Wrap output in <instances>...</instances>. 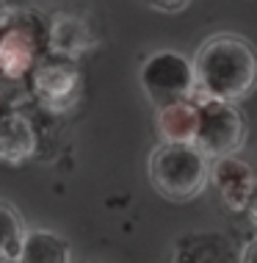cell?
Segmentation results:
<instances>
[{
	"mask_svg": "<svg viewBox=\"0 0 257 263\" xmlns=\"http://www.w3.org/2000/svg\"><path fill=\"white\" fill-rule=\"evenodd\" d=\"M194 69L199 95L238 103L257 86V50L238 33H216L199 45Z\"/></svg>",
	"mask_w": 257,
	"mask_h": 263,
	"instance_id": "cell-1",
	"label": "cell"
},
{
	"mask_svg": "<svg viewBox=\"0 0 257 263\" xmlns=\"http://www.w3.org/2000/svg\"><path fill=\"white\" fill-rule=\"evenodd\" d=\"M147 172L163 200L188 202L210 183V158L194 141H163L149 155Z\"/></svg>",
	"mask_w": 257,
	"mask_h": 263,
	"instance_id": "cell-2",
	"label": "cell"
},
{
	"mask_svg": "<svg viewBox=\"0 0 257 263\" xmlns=\"http://www.w3.org/2000/svg\"><path fill=\"white\" fill-rule=\"evenodd\" d=\"M196 108H199V127L194 144L208 158L235 155L246 144V119L232 100H219V97L202 95Z\"/></svg>",
	"mask_w": 257,
	"mask_h": 263,
	"instance_id": "cell-3",
	"label": "cell"
},
{
	"mask_svg": "<svg viewBox=\"0 0 257 263\" xmlns=\"http://www.w3.org/2000/svg\"><path fill=\"white\" fill-rule=\"evenodd\" d=\"M42 47H50V25L33 11H14L0 33V69L19 78L36 67Z\"/></svg>",
	"mask_w": 257,
	"mask_h": 263,
	"instance_id": "cell-4",
	"label": "cell"
},
{
	"mask_svg": "<svg viewBox=\"0 0 257 263\" xmlns=\"http://www.w3.org/2000/svg\"><path fill=\"white\" fill-rule=\"evenodd\" d=\"M141 86L155 108L191 100L196 91V69L194 61H188L183 53L161 50L152 53L141 67Z\"/></svg>",
	"mask_w": 257,
	"mask_h": 263,
	"instance_id": "cell-5",
	"label": "cell"
},
{
	"mask_svg": "<svg viewBox=\"0 0 257 263\" xmlns=\"http://www.w3.org/2000/svg\"><path fill=\"white\" fill-rule=\"evenodd\" d=\"M77 89H81V72L64 55L55 53V59H42L33 67V91L47 108H69L77 100Z\"/></svg>",
	"mask_w": 257,
	"mask_h": 263,
	"instance_id": "cell-6",
	"label": "cell"
},
{
	"mask_svg": "<svg viewBox=\"0 0 257 263\" xmlns=\"http://www.w3.org/2000/svg\"><path fill=\"white\" fill-rule=\"evenodd\" d=\"M210 186L216 189L227 211H249L257 186V172L235 155H221L210 163Z\"/></svg>",
	"mask_w": 257,
	"mask_h": 263,
	"instance_id": "cell-7",
	"label": "cell"
},
{
	"mask_svg": "<svg viewBox=\"0 0 257 263\" xmlns=\"http://www.w3.org/2000/svg\"><path fill=\"white\" fill-rule=\"evenodd\" d=\"M171 263H241V252L224 233H188L177 241Z\"/></svg>",
	"mask_w": 257,
	"mask_h": 263,
	"instance_id": "cell-8",
	"label": "cell"
},
{
	"mask_svg": "<svg viewBox=\"0 0 257 263\" xmlns=\"http://www.w3.org/2000/svg\"><path fill=\"white\" fill-rule=\"evenodd\" d=\"M36 153V130L31 119L23 114H6L0 117V161L3 163H25Z\"/></svg>",
	"mask_w": 257,
	"mask_h": 263,
	"instance_id": "cell-9",
	"label": "cell"
},
{
	"mask_svg": "<svg viewBox=\"0 0 257 263\" xmlns=\"http://www.w3.org/2000/svg\"><path fill=\"white\" fill-rule=\"evenodd\" d=\"M17 263H72V250L53 230H28Z\"/></svg>",
	"mask_w": 257,
	"mask_h": 263,
	"instance_id": "cell-10",
	"label": "cell"
},
{
	"mask_svg": "<svg viewBox=\"0 0 257 263\" xmlns=\"http://www.w3.org/2000/svg\"><path fill=\"white\" fill-rule=\"evenodd\" d=\"M199 127V108L191 100H180L158 108V133L163 141H194Z\"/></svg>",
	"mask_w": 257,
	"mask_h": 263,
	"instance_id": "cell-11",
	"label": "cell"
},
{
	"mask_svg": "<svg viewBox=\"0 0 257 263\" xmlns=\"http://www.w3.org/2000/svg\"><path fill=\"white\" fill-rule=\"evenodd\" d=\"M25 236H28V227L23 213L11 202L0 200V263H17Z\"/></svg>",
	"mask_w": 257,
	"mask_h": 263,
	"instance_id": "cell-12",
	"label": "cell"
},
{
	"mask_svg": "<svg viewBox=\"0 0 257 263\" xmlns=\"http://www.w3.org/2000/svg\"><path fill=\"white\" fill-rule=\"evenodd\" d=\"M86 28L77 23L75 17L58 14V17L50 23V50L58 55H75L86 50Z\"/></svg>",
	"mask_w": 257,
	"mask_h": 263,
	"instance_id": "cell-13",
	"label": "cell"
},
{
	"mask_svg": "<svg viewBox=\"0 0 257 263\" xmlns=\"http://www.w3.org/2000/svg\"><path fill=\"white\" fill-rule=\"evenodd\" d=\"M144 3H149L152 9H158L163 14H177V11L188 9L191 0H144Z\"/></svg>",
	"mask_w": 257,
	"mask_h": 263,
	"instance_id": "cell-14",
	"label": "cell"
},
{
	"mask_svg": "<svg viewBox=\"0 0 257 263\" xmlns=\"http://www.w3.org/2000/svg\"><path fill=\"white\" fill-rule=\"evenodd\" d=\"M241 263H257V238H252L241 252Z\"/></svg>",
	"mask_w": 257,
	"mask_h": 263,
	"instance_id": "cell-15",
	"label": "cell"
},
{
	"mask_svg": "<svg viewBox=\"0 0 257 263\" xmlns=\"http://www.w3.org/2000/svg\"><path fill=\"white\" fill-rule=\"evenodd\" d=\"M11 14H14V9H11L9 3H6V0H0V31H3L6 23L11 20Z\"/></svg>",
	"mask_w": 257,
	"mask_h": 263,
	"instance_id": "cell-16",
	"label": "cell"
},
{
	"mask_svg": "<svg viewBox=\"0 0 257 263\" xmlns=\"http://www.w3.org/2000/svg\"><path fill=\"white\" fill-rule=\"evenodd\" d=\"M249 213H252V219H254V224H257V186H254L252 202H249Z\"/></svg>",
	"mask_w": 257,
	"mask_h": 263,
	"instance_id": "cell-17",
	"label": "cell"
}]
</instances>
